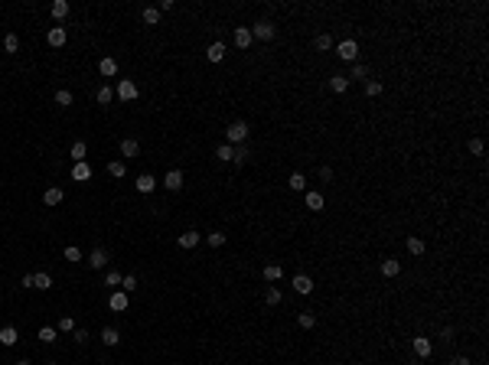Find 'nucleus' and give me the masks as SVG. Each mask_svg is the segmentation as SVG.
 <instances>
[{"mask_svg":"<svg viewBox=\"0 0 489 365\" xmlns=\"http://www.w3.org/2000/svg\"><path fill=\"white\" fill-rule=\"evenodd\" d=\"M225 137H228V147H238V144H245V140H248V124H245V121H232V124H228V131H225Z\"/></svg>","mask_w":489,"mask_h":365,"instance_id":"nucleus-1","label":"nucleus"},{"mask_svg":"<svg viewBox=\"0 0 489 365\" xmlns=\"http://www.w3.org/2000/svg\"><path fill=\"white\" fill-rule=\"evenodd\" d=\"M274 23L271 20H258L255 26H251V39H261V43H268V39H274Z\"/></svg>","mask_w":489,"mask_h":365,"instance_id":"nucleus-2","label":"nucleus"},{"mask_svg":"<svg viewBox=\"0 0 489 365\" xmlns=\"http://www.w3.org/2000/svg\"><path fill=\"white\" fill-rule=\"evenodd\" d=\"M336 52H339L342 62H356V59H359V46H356V39H342L339 46H336Z\"/></svg>","mask_w":489,"mask_h":365,"instance_id":"nucleus-3","label":"nucleus"},{"mask_svg":"<svg viewBox=\"0 0 489 365\" xmlns=\"http://www.w3.org/2000/svg\"><path fill=\"white\" fill-rule=\"evenodd\" d=\"M117 98H121V101H134V98H137V85H134V82H131V78H121V82H117Z\"/></svg>","mask_w":489,"mask_h":365,"instance_id":"nucleus-4","label":"nucleus"},{"mask_svg":"<svg viewBox=\"0 0 489 365\" xmlns=\"http://www.w3.org/2000/svg\"><path fill=\"white\" fill-rule=\"evenodd\" d=\"M88 267H92V271H105V267H108V251L95 248L92 255H88Z\"/></svg>","mask_w":489,"mask_h":365,"instance_id":"nucleus-5","label":"nucleus"},{"mask_svg":"<svg viewBox=\"0 0 489 365\" xmlns=\"http://www.w3.org/2000/svg\"><path fill=\"white\" fill-rule=\"evenodd\" d=\"M65 39H69V33H65V26H53V30L46 33V43L53 49H59V46H65Z\"/></svg>","mask_w":489,"mask_h":365,"instance_id":"nucleus-6","label":"nucleus"},{"mask_svg":"<svg viewBox=\"0 0 489 365\" xmlns=\"http://www.w3.org/2000/svg\"><path fill=\"white\" fill-rule=\"evenodd\" d=\"M411 349H414V356H418V359H431L434 346H431V339H427V336H418V339L411 342Z\"/></svg>","mask_w":489,"mask_h":365,"instance_id":"nucleus-7","label":"nucleus"},{"mask_svg":"<svg viewBox=\"0 0 489 365\" xmlns=\"http://www.w3.org/2000/svg\"><path fill=\"white\" fill-rule=\"evenodd\" d=\"M294 290L300 297H310L313 294V277H307V274H297L294 277Z\"/></svg>","mask_w":489,"mask_h":365,"instance_id":"nucleus-8","label":"nucleus"},{"mask_svg":"<svg viewBox=\"0 0 489 365\" xmlns=\"http://www.w3.org/2000/svg\"><path fill=\"white\" fill-rule=\"evenodd\" d=\"M163 186L170 189V193H179V189H183V170H170L166 179H163Z\"/></svg>","mask_w":489,"mask_h":365,"instance_id":"nucleus-9","label":"nucleus"},{"mask_svg":"<svg viewBox=\"0 0 489 365\" xmlns=\"http://www.w3.org/2000/svg\"><path fill=\"white\" fill-rule=\"evenodd\" d=\"M72 179H75V183H88V179H92V166H88L85 160H82V163H72Z\"/></svg>","mask_w":489,"mask_h":365,"instance_id":"nucleus-10","label":"nucleus"},{"mask_svg":"<svg viewBox=\"0 0 489 365\" xmlns=\"http://www.w3.org/2000/svg\"><path fill=\"white\" fill-rule=\"evenodd\" d=\"M379 271H381V277H398V274H401V261H395V258H385Z\"/></svg>","mask_w":489,"mask_h":365,"instance_id":"nucleus-11","label":"nucleus"},{"mask_svg":"<svg viewBox=\"0 0 489 365\" xmlns=\"http://www.w3.org/2000/svg\"><path fill=\"white\" fill-rule=\"evenodd\" d=\"M235 46H238V49H248L251 46V30H248V26H235Z\"/></svg>","mask_w":489,"mask_h":365,"instance_id":"nucleus-12","label":"nucleus"},{"mask_svg":"<svg viewBox=\"0 0 489 365\" xmlns=\"http://www.w3.org/2000/svg\"><path fill=\"white\" fill-rule=\"evenodd\" d=\"M134 186H137V193H154V189H157V179L150 176V173H140Z\"/></svg>","mask_w":489,"mask_h":365,"instance_id":"nucleus-13","label":"nucleus"},{"mask_svg":"<svg viewBox=\"0 0 489 365\" xmlns=\"http://www.w3.org/2000/svg\"><path fill=\"white\" fill-rule=\"evenodd\" d=\"M199 241H202V235H199V232H183V235L176 238V245H179V248H196Z\"/></svg>","mask_w":489,"mask_h":365,"instance_id":"nucleus-14","label":"nucleus"},{"mask_svg":"<svg viewBox=\"0 0 489 365\" xmlns=\"http://www.w3.org/2000/svg\"><path fill=\"white\" fill-rule=\"evenodd\" d=\"M108 307H111L114 313H124V310H127V294H124V290H117V294H111Z\"/></svg>","mask_w":489,"mask_h":365,"instance_id":"nucleus-15","label":"nucleus"},{"mask_svg":"<svg viewBox=\"0 0 489 365\" xmlns=\"http://www.w3.org/2000/svg\"><path fill=\"white\" fill-rule=\"evenodd\" d=\"M98 72H101L105 78H114V75H117V62L111 59V55H105V59L98 62Z\"/></svg>","mask_w":489,"mask_h":365,"instance_id":"nucleus-16","label":"nucleus"},{"mask_svg":"<svg viewBox=\"0 0 489 365\" xmlns=\"http://www.w3.org/2000/svg\"><path fill=\"white\" fill-rule=\"evenodd\" d=\"M206 59H209V62H222V59H225V43H212V46L206 49Z\"/></svg>","mask_w":489,"mask_h":365,"instance_id":"nucleus-17","label":"nucleus"},{"mask_svg":"<svg viewBox=\"0 0 489 365\" xmlns=\"http://www.w3.org/2000/svg\"><path fill=\"white\" fill-rule=\"evenodd\" d=\"M121 154H124V156H131V160H134V156L140 154V144H137L134 137H124V140H121Z\"/></svg>","mask_w":489,"mask_h":365,"instance_id":"nucleus-18","label":"nucleus"},{"mask_svg":"<svg viewBox=\"0 0 489 365\" xmlns=\"http://www.w3.org/2000/svg\"><path fill=\"white\" fill-rule=\"evenodd\" d=\"M264 280H268V284H274V280H280V277H284V267H280V264H264Z\"/></svg>","mask_w":489,"mask_h":365,"instance_id":"nucleus-19","label":"nucleus"},{"mask_svg":"<svg viewBox=\"0 0 489 365\" xmlns=\"http://www.w3.org/2000/svg\"><path fill=\"white\" fill-rule=\"evenodd\" d=\"M329 88H333L336 95H346V92H349V78H346V75H333V78H329Z\"/></svg>","mask_w":489,"mask_h":365,"instance_id":"nucleus-20","label":"nucleus"},{"mask_svg":"<svg viewBox=\"0 0 489 365\" xmlns=\"http://www.w3.org/2000/svg\"><path fill=\"white\" fill-rule=\"evenodd\" d=\"M43 202H46V206H59V202H62V189H59V186H49L46 193H43Z\"/></svg>","mask_w":489,"mask_h":365,"instance_id":"nucleus-21","label":"nucleus"},{"mask_svg":"<svg viewBox=\"0 0 489 365\" xmlns=\"http://www.w3.org/2000/svg\"><path fill=\"white\" fill-rule=\"evenodd\" d=\"M408 251H411L414 258H421L427 251V245H424V238H418V235H411V238H408Z\"/></svg>","mask_w":489,"mask_h":365,"instance_id":"nucleus-22","label":"nucleus"},{"mask_svg":"<svg viewBox=\"0 0 489 365\" xmlns=\"http://www.w3.org/2000/svg\"><path fill=\"white\" fill-rule=\"evenodd\" d=\"M313 46H317V52H329V49H333V36H329V33H320V36L313 39Z\"/></svg>","mask_w":489,"mask_h":365,"instance_id":"nucleus-23","label":"nucleus"},{"mask_svg":"<svg viewBox=\"0 0 489 365\" xmlns=\"http://www.w3.org/2000/svg\"><path fill=\"white\" fill-rule=\"evenodd\" d=\"M33 287H36V290H49V287H53V277H49L46 271L33 274Z\"/></svg>","mask_w":489,"mask_h":365,"instance_id":"nucleus-24","label":"nucleus"},{"mask_svg":"<svg viewBox=\"0 0 489 365\" xmlns=\"http://www.w3.org/2000/svg\"><path fill=\"white\" fill-rule=\"evenodd\" d=\"M53 20H65V16H69V3H65V0H53Z\"/></svg>","mask_w":489,"mask_h":365,"instance_id":"nucleus-25","label":"nucleus"},{"mask_svg":"<svg viewBox=\"0 0 489 365\" xmlns=\"http://www.w3.org/2000/svg\"><path fill=\"white\" fill-rule=\"evenodd\" d=\"M303 202H307V209H313V212H320V209L326 206V202H323V196H320V193H307V196H303Z\"/></svg>","mask_w":489,"mask_h":365,"instance_id":"nucleus-26","label":"nucleus"},{"mask_svg":"<svg viewBox=\"0 0 489 365\" xmlns=\"http://www.w3.org/2000/svg\"><path fill=\"white\" fill-rule=\"evenodd\" d=\"M287 186L294 189V193H303V189H307V176H303V173H290Z\"/></svg>","mask_w":489,"mask_h":365,"instance_id":"nucleus-27","label":"nucleus"},{"mask_svg":"<svg viewBox=\"0 0 489 365\" xmlns=\"http://www.w3.org/2000/svg\"><path fill=\"white\" fill-rule=\"evenodd\" d=\"M0 342H3V346H16V342H20V336H16L13 326H3V329H0Z\"/></svg>","mask_w":489,"mask_h":365,"instance_id":"nucleus-28","label":"nucleus"},{"mask_svg":"<svg viewBox=\"0 0 489 365\" xmlns=\"http://www.w3.org/2000/svg\"><path fill=\"white\" fill-rule=\"evenodd\" d=\"M72 160H75V163H82V160H85V154H88V147H85V140H75V144H72Z\"/></svg>","mask_w":489,"mask_h":365,"instance_id":"nucleus-29","label":"nucleus"},{"mask_svg":"<svg viewBox=\"0 0 489 365\" xmlns=\"http://www.w3.org/2000/svg\"><path fill=\"white\" fill-rule=\"evenodd\" d=\"M101 342H105V346H117V342H121V333H117L114 326H108L105 333H101Z\"/></svg>","mask_w":489,"mask_h":365,"instance_id":"nucleus-30","label":"nucleus"},{"mask_svg":"<svg viewBox=\"0 0 489 365\" xmlns=\"http://www.w3.org/2000/svg\"><path fill=\"white\" fill-rule=\"evenodd\" d=\"M297 323H300V329H313V326H317V316H313L310 310H303L300 316H297Z\"/></svg>","mask_w":489,"mask_h":365,"instance_id":"nucleus-31","label":"nucleus"},{"mask_svg":"<svg viewBox=\"0 0 489 365\" xmlns=\"http://www.w3.org/2000/svg\"><path fill=\"white\" fill-rule=\"evenodd\" d=\"M111 98H114V92H111L108 85H101L98 92H95V101H98V104H111Z\"/></svg>","mask_w":489,"mask_h":365,"instance_id":"nucleus-32","label":"nucleus"},{"mask_svg":"<svg viewBox=\"0 0 489 365\" xmlns=\"http://www.w3.org/2000/svg\"><path fill=\"white\" fill-rule=\"evenodd\" d=\"M216 156L222 160V163H232V156H235V147H228V144H222V147H216Z\"/></svg>","mask_w":489,"mask_h":365,"instance_id":"nucleus-33","label":"nucleus"},{"mask_svg":"<svg viewBox=\"0 0 489 365\" xmlns=\"http://www.w3.org/2000/svg\"><path fill=\"white\" fill-rule=\"evenodd\" d=\"M108 173H111V176H114V179H121V176H124V173H127L124 160H111V163H108Z\"/></svg>","mask_w":489,"mask_h":365,"instance_id":"nucleus-34","label":"nucleus"},{"mask_svg":"<svg viewBox=\"0 0 489 365\" xmlns=\"http://www.w3.org/2000/svg\"><path fill=\"white\" fill-rule=\"evenodd\" d=\"M365 95H369V98H379V95H381V82H375V78H365Z\"/></svg>","mask_w":489,"mask_h":365,"instance_id":"nucleus-35","label":"nucleus"},{"mask_svg":"<svg viewBox=\"0 0 489 365\" xmlns=\"http://www.w3.org/2000/svg\"><path fill=\"white\" fill-rule=\"evenodd\" d=\"M264 303H268V307H277V303H280V290L277 287H268V290H264Z\"/></svg>","mask_w":489,"mask_h":365,"instance_id":"nucleus-36","label":"nucleus"},{"mask_svg":"<svg viewBox=\"0 0 489 365\" xmlns=\"http://www.w3.org/2000/svg\"><path fill=\"white\" fill-rule=\"evenodd\" d=\"M245 160H248V147H245V144H238V147H235V156H232V163H235V166H241Z\"/></svg>","mask_w":489,"mask_h":365,"instance_id":"nucleus-37","label":"nucleus"},{"mask_svg":"<svg viewBox=\"0 0 489 365\" xmlns=\"http://www.w3.org/2000/svg\"><path fill=\"white\" fill-rule=\"evenodd\" d=\"M3 49H7V52H20V36H16V33H10V36L3 39Z\"/></svg>","mask_w":489,"mask_h":365,"instance_id":"nucleus-38","label":"nucleus"},{"mask_svg":"<svg viewBox=\"0 0 489 365\" xmlns=\"http://www.w3.org/2000/svg\"><path fill=\"white\" fill-rule=\"evenodd\" d=\"M144 23H147V26L160 23V10H157V7H147V10H144Z\"/></svg>","mask_w":489,"mask_h":365,"instance_id":"nucleus-39","label":"nucleus"},{"mask_svg":"<svg viewBox=\"0 0 489 365\" xmlns=\"http://www.w3.org/2000/svg\"><path fill=\"white\" fill-rule=\"evenodd\" d=\"M55 104H59V108H69L72 104V92H65V88L62 92H55Z\"/></svg>","mask_w":489,"mask_h":365,"instance_id":"nucleus-40","label":"nucleus"},{"mask_svg":"<svg viewBox=\"0 0 489 365\" xmlns=\"http://www.w3.org/2000/svg\"><path fill=\"white\" fill-rule=\"evenodd\" d=\"M134 287H137V277H134V274H124V277H121V290H124V294H131Z\"/></svg>","mask_w":489,"mask_h":365,"instance_id":"nucleus-41","label":"nucleus"},{"mask_svg":"<svg viewBox=\"0 0 489 365\" xmlns=\"http://www.w3.org/2000/svg\"><path fill=\"white\" fill-rule=\"evenodd\" d=\"M352 78H359V82H365V78H369V69H365L362 62H352Z\"/></svg>","mask_w":489,"mask_h":365,"instance_id":"nucleus-42","label":"nucleus"},{"mask_svg":"<svg viewBox=\"0 0 489 365\" xmlns=\"http://www.w3.org/2000/svg\"><path fill=\"white\" fill-rule=\"evenodd\" d=\"M105 284H108V287H121V274L108 271V274H105Z\"/></svg>","mask_w":489,"mask_h":365,"instance_id":"nucleus-43","label":"nucleus"},{"mask_svg":"<svg viewBox=\"0 0 489 365\" xmlns=\"http://www.w3.org/2000/svg\"><path fill=\"white\" fill-rule=\"evenodd\" d=\"M39 339H43V342H55V329L53 326H43V329H39Z\"/></svg>","mask_w":489,"mask_h":365,"instance_id":"nucleus-44","label":"nucleus"},{"mask_svg":"<svg viewBox=\"0 0 489 365\" xmlns=\"http://www.w3.org/2000/svg\"><path fill=\"white\" fill-rule=\"evenodd\" d=\"M209 245H212V248H222V245H225V235H222V232H212L209 235Z\"/></svg>","mask_w":489,"mask_h":365,"instance_id":"nucleus-45","label":"nucleus"},{"mask_svg":"<svg viewBox=\"0 0 489 365\" xmlns=\"http://www.w3.org/2000/svg\"><path fill=\"white\" fill-rule=\"evenodd\" d=\"M65 261H82V251H78L75 245H69V248H65Z\"/></svg>","mask_w":489,"mask_h":365,"instance_id":"nucleus-46","label":"nucleus"},{"mask_svg":"<svg viewBox=\"0 0 489 365\" xmlns=\"http://www.w3.org/2000/svg\"><path fill=\"white\" fill-rule=\"evenodd\" d=\"M59 329H62V333H72V329H75V319H72V316H62V319H59Z\"/></svg>","mask_w":489,"mask_h":365,"instance_id":"nucleus-47","label":"nucleus"},{"mask_svg":"<svg viewBox=\"0 0 489 365\" xmlns=\"http://www.w3.org/2000/svg\"><path fill=\"white\" fill-rule=\"evenodd\" d=\"M470 154H473V156H480V154H483V140H480V137L470 140Z\"/></svg>","mask_w":489,"mask_h":365,"instance_id":"nucleus-48","label":"nucleus"},{"mask_svg":"<svg viewBox=\"0 0 489 365\" xmlns=\"http://www.w3.org/2000/svg\"><path fill=\"white\" fill-rule=\"evenodd\" d=\"M320 179H323V183H329V179H333V170H329V166H320Z\"/></svg>","mask_w":489,"mask_h":365,"instance_id":"nucleus-49","label":"nucleus"},{"mask_svg":"<svg viewBox=\"0 0 489 365\" xmlns=\"http://www.w3.org/2000/svg\"><path fill=\"white\" fill-rule=\"evenodd\" d=\"M72 333H75L78 342H88V329H72Z\"/></svg>","mask_w":489,"mask_h":365,"instance_id":"nucleus-50","label":"nucleus"},{"mask_svg":"<svg viewBox=\"0 0 489 365\" xmlns=\"http://www.w3.org/2000/svg\"><path fill=\"white\" fill-rule=\"evenodd\" d=\"M450 365H470V359H466V356H453Z\"/></svg>","mask_w":489,"mask_h":365,"instance_id":"nucleus-51","label":"nucleus"},{"mask_svg":"<svg viewBox=\"0 0 489 365\" xmlns=\"http://www.w3.org/2000/svg\"><path fill=\"white\" fill-rule=\"evenodd\" d=\"M453 336H457V333H453V326H443V333H440V339H453Z\"/></svg>","mask_w":489,"mask_h":365,"instance_id":"nucleus-52","label":"nucleus"},{"mask_svg":"<svg viewBox=\"0 0 489 365\" xmlns=\"http://www.w3.org/2000/svg\"><path fill=\"white\" fill-rule=\"evenodd\" d=\"M16 365H30V359H20V362H16Z\"/></svg>","mask_w":489,"mask_h":365,"instance_id":"nucleus-53","label":"nucleus"},{"mask_svg":"<svg viewBox=\"0 0 489 365\" xmlns=\"http://www.w3.org/2000/svg\"><path fill=\"white\" fill-rule=\"evenodd\" d=\"M480 365H486V362H480Z\"/></svg>","mask_w":489,"mask_h":365,"instance_id":"nucleus-54","label":"nucleus"},{"mask_svg":"<svg viewBox=\"0 0 489 365\" xmlns=\"http://www.w3.org/2000/svg\"><path fill=\"white\" fill-rule=\"evenodd\" d=\"M49 365H55V362H49Z\"/></svg>","mask_w":489,"mask_h":365,"instance_id":"nucleus-55","label":"nucleus"}]
</instances>
